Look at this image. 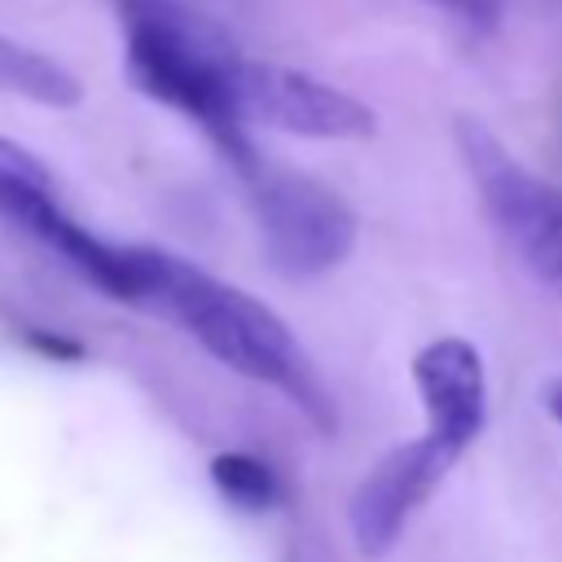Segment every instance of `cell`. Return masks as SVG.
I'll return each instance as SVG.
<instances>
[{
  "mask_svg": "<svg viewBox=\"0 0 562 562\" xmlns=\"http://www.w3.org/2000/svg\"><path fill=\"white\" fill-rule=\"evenodd\" d=\"M119 22L123 70L136 92L198 123L241 176H255L259 158L237 105L246 57L233 35L184 0H119Z\"/></svg>",
  "mask_w": 562,
  "mask_h": 562,
  "instance_id": "cell-1",
  "label": "cell"
},
{
  "mask_svg": "<svg viewBox=\"0 0 562 562\" xmlns=\"http://www.w3.org/2000/svg\"><path fill=\"white\" fill-rule=\"evenodd\" d=\"M140 307L162 312L184 334H193L220 364L237 369L241 378L281 386L321 426H329L325 391H321L299 338L255 294L211 277L206 268H198V263H189L180 255L145 246V294H140Z\"/></svg>",
  "mask_w": 562,
  "mask_h": 562,
  "instance_id": "cell-2",
  "label": "cell"
},
{
  "mask_svg": "<svg viewBox=\"0 0 562 562\" xmlns=\"http://www.w3.org/2000/svg\"><path fill=\"white\" fill-rule=\"evenodd\" d=\"M452 136H457V154H461L487 215L496 220L505 241L544 281L562 285V189L531 176L501 145V136L479 119H457Z\"/></svg>",
  "mask_w": 562,
  "mask_h": 562,
  "instance_id": "cell-3",
  "label": "cell"
},
{
  "mask_svg": "<svg viewBox=\"0 0 562 562\" xmlns=\"http://www.w3.org/2000/svg\"><path fill=\"white\" fill-rule=\"evenodd\" d=\"M250 189L263 255L281 277L307 281L351 255L356 215L329 184L299 171H255Z\"/></svg>",
  "mask_w": 562,
  "mask_h": 562,
  "instance_id": "cell-4",
  "label": "cell"
},
{
  "mask_svg": "<svg viewBox=\"0 0 562 562\" xmlns=\"http://www.w3.org/2000/svg\"><path fill=\"white\" fill-rule=\"evenodd\" d=\"M237 105L246 123H263L272 132H290L307 140H369L378 132V114L360 97L307 70L250 61V57L237 79Z\"/></svg>",
  "mask_w": 562,
  "mask_h": 562,
  "instance_id": "cell-5",
  "label": "cell"
},
{
  "mask_svg": "<svg viewBox=\"0 0 562 562\" xmlns=\"http://www.w3.org/2000/svg\"><path fill=\"white\" fill-rule=\"evenodd\" d=\"M457 465V457L435 439H408L391 448L351 492L347 501V527L364 558H386L408 522V514L439 487V479Z\"/></svg>",
  "mask_w": 562,
  "mask_h": 562,
  "instance_id": "cell-6",
  "label": "cell"
},
{
  "mask_svg": "<svg viewBox=\"0 0 562 562\" xmlns=\"http://www.w3.org/2000/svg\"><path fill=\"white\" fill-rule=\"evenodd\" d=\"M413 382L426 408V435L461 457L487 426V369L470 338H435L413 356Z\"/></svg>",
  "mask_w": 562,
  "mask_h": 562,
  "instance_id": "cell-7",
  "label": "cell"
},
{
  "mask_svg": "<svg viewBox=\"0 0 562 562\" xmlns=\"http://www.w3.org/2000/svg\"><path fill=\"white\" fill-rule=\"evenodd\" d=\"M0 92L48 105V110H70L83 101V83L57 57L26 48L9 35H0Z\"/></svg>",
  "mask_w": 562,
  "mask_h": 562,
  "instance_id": "cell-8",
  "label": "cell"
},
{
  "mask_svg": "<svg viewBox=\"0 0 562 562\" xmlns=\"http://www.w3.org/2000/svg\"><path fill=\"white\" fill-rule=\"evenodd\" d=\"M211 483L237 509H272L277 496H281L277 474L259 457H250V452H220V457H211Z\"/></svg>",
  "mask_w": 562,
  "mask_h": 562,
  "instance_id": "cell-9",
  "label": "cell"
},
{
  "mask_svg": "<svg viewBox=\"0 0 562 562\" xmlns=\"http://www.w3.org/2000/svg\"><path fill=\"white\" fill-rule=\"evenodd\" d=\"M26 189H53V176L31 149H22L18 140L0 136V206L9 198L26 193Z\"/></svg>",
  "mask_w": 562,
  "mask_h": 562,
  "instance_id": "cell-10",
  "label": "cell"
},
{
  "mask_svg": "<svg viewBox=\"0 0 562 562\" xmlns=\"http://www.w3.org/2000/svg\"><path fill=\"white\" fill-rule=\"evenodd\" d=\"M426 4L448 9L452 18H461L474 31H492L501 22V9H505V0H426Z\"/></svg>",
  "mask_w": 562,
  "mask_h": 562,
  "instance_id": "cell-11",
  "label": "cell"
},
{
  "mask_svg": "<svg viewBox=\"0 0 562 562\" xmlns=\"http://www.w3.org/2000/svg\"><path fill=\"white\" fill-rule=\"evenodd\" d=\"M26 338H31V347H40V356H57V360H79V356H83V347H79V342H70V338H61V334L31 329Z\"/></svg>",
  "mask_w": 562,
  "mask_h": 562,
  "instance_id": "cell-12",
  "label": "cell"
},
{
  "mask_svg": "<svg viewBox=\"0 0 562 562\" xmlns=\"http://www.w3.org/2000/svg\"><path fill=\"white\" fill-rule=\"evenodd\" d=\"M544 408H549L553 422L562 426V382H549V386H544Z\"/></svg>",
  "mask_w": 562,
  "mask_h": 562,
  "instance_id": "cell-13",
  "label": "cell"
}]
</instances>
